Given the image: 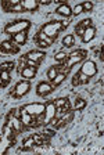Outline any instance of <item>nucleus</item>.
I'll list each match as a JSON object with an SVG mask.
<instances>
[{
    "mask_svg": "<svg viewBox=\"0 0 104 155\" xmlns=\"http://www.w3.org/2000/svg\"><path fill=\"white\" fill-rule=\"evenodd\" d=\"M31 25H32V22L28 18H17V19H13V21H8L3 26V33H6L8 36H13L20 32H28L31 29Z\"/></svg>",
    "mask_w": 104,
    "mask_h": 155,
    "instance_id": "1",
    "label": "nucleus"
},
{
    "mask_svg": "<svg viewBox=\"0 0 104 155\" xmlns=\"http://www.w3.org/2000/svg\"><path fill=\"white\" fill-rule=\"evenodd\" d=\"M6 123L8 126H11L14 129V132L17 134H20V133L25 132V126L22 125L21 122V118H20V112H18V108H11L6 115Z\"/></svg>",
    "mask_w": 104,
    "mask_h": 155,
    "instance_id": "2",
    "label": "nucleus"
},
{
    "mask_svg": "<svg viewBox=\"0 0 104 155\" xmlns=\"http://www.w3.org/2000/svg\"><path fill=\"white\" fill-rule=\"evenodd\" d=\"M39 31L42 33H45V35H47L50 39H53V40H57V38H59V33L62 32V31H65V29L62 28L61 21L53 19V21H49V22L43 24V25L39 28Z\"/></svg>",
    "mask_w": 104,
    "mask_h": 155,
    "instance_id": "3",
    "label": "nucleus"
},
{
    "mask_svg": "<svg viewBox=\"0 0 104 155\" xmlns=\"http://www.w3.org/2000/svg\"><path fill=\"white\" fill-rule=\"evenodd\" d=\"M31 89H32L31 81H25V79H22V81L17 82L15 86H14L13 89L10 90L8 96H10L11 98H15V100H18V98H22V97H25L26 94L31 91Z\"/></svg>",
    "mask_w": 104,
    "mask_h": 155,
    "instance_id": "4",
    "label": "nucleus"
},
{
    "mask_svg": "<svg viewBox=\"0 0 104 155\" xmlns=\"http://www.w3.org/2000/svg\"><path fill=\"white\" fill-rule=\"evenodd\" d=\"M88 50H85V48H76L74 51H71L68 54V58H67V61H65V65L68 69H72V67H75L76 64H81L86 60L88 57Z\"/></svg>",
    "mask_w": 104,
    "mask_h": 155,
    "instance_id": "5",
    "label": "nucleus"
},
{
    "mask_svg": "<svg viewBox=\"0 0 104 155\" xmlns=\"http://www.w3.org/2000/svg\"><path fill=\"white\" fill-rule=\"evenodd\" d=\"M21 107L29 115L35 116L36 119H38V127H40V120H42V116L45 114V108H46L45 103H29V104H24Z\"/></svg>",
    "mask_w": 104,
    "mask_h": 155,
    "instance_id": "6",
    "label": "nucleus"
},
{
    "mask_svg": "<svg viewBox=\"0 0 104 155\" xmlns=\"http://www.w3.org/2000/svg\"><path fill=\"white\" fill-rule=\"evenodd\" d=\"M46 108H45V114L42 116V120H40V127L43 126H47L55 119V105H54V101L49 100L45 103Z\"/></svg>",
    "mask_w": 104,
    "mask_h": 155,
    "instance_id": "7",
    "label": "nucleus"
},
{
    "mask_svg": "<svg viewBox=\"0 0 104 155\" xmlns=\"http://www.w3.org/2000/svg\"><path fill=\"white\" fill-rule=\"evenodd\" d=\"M79 72H82L83 75H86L88 78L92 79L93 76H96V75L99 74V68L94 61H92V60H85V61L82 62L81 68H79Z\"/></svg>",
    "mask_w": 104,
    "mask_h": 155,
    "instance_id": "8",
    "label": "nucleus"
},
{
    "mask_svg": "<svg viewBox=\"0 0 104 155\" xmlns=\"http://www.w3.org/2000/svg\"><path fill=\"white\" fill-rule=\"evenodd\" d=\"M18 112H20L21 122H22V125L25 126L26 130H28V129H32V127H38V119H36L35 116L29 115V114L24 110L22 107H20V108H18Z\"/></svg>",
    "mask_w": 104,
    "mask_h": 155,
    "instance_id": "9",
    "label": "nucleus"
},
{
    "mask_svg": "<svg viewBox=\"0 0 104 155\" xmlns=\"http://www.w3.org/2000/svg\"><path fill=\"white\" fill-rule=\"evenodd\" d=\"M54 91V86H53L52 83H50L49 81H42V82H39V83L36 84V87H35V93H36V96H39V97H47V96H50V94Z\"/></svg>",
    "mask_w": 104,
    "mask_h": 155,
    "instance_id": "10",
    "label": "nucleus"
},
{
    "mask_svg": "<svg viewBox=\"0 0 104 155\" xmlns=\"http://www.w3.org/2000/svg\"><path fill=\"white\" fill-rule=\"evenodd\" d=\"M2 8L4 13H25L20 0H4L2 2Z\"/></svg>",
    "mask_w": 104,
    "mask_h": 155,
    "instance_id": "11",
    "label": "nucleus"
},
{
    "mask_svg": "<svg viewBox=\"0 0 104 155\" xmlns=\"http://www.w3.org/2000/svg\"><path fill=\"white\" fill-rule=\"evenodd\" d=\"M74 119V111H69V112L67 114H62L61 116H59V118H55L54 120H53V127H54L55 130L59 129H62L64 126H67L71 120Z\"/></svg>",
    "mask_w": 104,
    "mask_h": 155,
    "instance_id": "12",
    "label": "nucleus"
},
{
    "mask_svg": "<svg viewBox=\"0 0 104 155\" xmlns=\"http://www.w3.org/2000/svg\"><path fill=\"white\" fill-rule=\"evenodd\" d=\"M0 53L3 54H18L20 53V46H17L11 39H7L0 43Z\"/></svg>",
    "mask_w": 104,
    "mask_h": 155,
    "instance_id": "13",
    "label": "nucleus"
},
{
    "mask_svg": "<svg viewBox=\"0 0 104 155\" xmlns=\"http://www.w3.org/2000/svg\"><path fill=\"white\" fill-rule=\"evenodd\" d=\"M24 57H25L26 60H32V61L38 62V64L40 65L43 61H45L46 53L42 51V50H31V51L25 53V54H24Z\"/></svg>",
    "mask_w": 104,
    "mask_h": 155,
    "instance_id": "14",
    "label": "nucleus"
},
{
    "mask_svg": "<svg viewBox=\"0 0 104 155\" xmlns=\"http://www.w3.org/2000/svg\"><path fill=\"white\" fill-rule=\"evenodd\" d=\"M55 14H59V15H62L64 18L69 19V18L72 17V7L69 6L68 3L62 2V3H60L59 6L55 7Z\"/></svg>",
    "mask_w": 104,
    "mask_h": 155,
    "instance_id": "15",
    "label": "nucleus"
},
{
    "mask_svg": "<svg viewBox=\"0 0 104 155\" xmlns=\"http://www.w3.org/2000/svg\"><path fill=\"white\" fill-rule=\"evenodd\" d=\"M21 6H22L24 11L25 13H36L38 10H39V2L38 0H22V2H20Z\"/></svg>",
    "mask_w": 104,
    "mask_h": 155,
    "instance_id": "16",
    "label": "nucleus"
},
{
    "mask_svg": "<svg viewBox=\"0 0 104 155\" xmlns=\"http://www.w3.org/2000/svg\"><path fill=\"white\" fill-rule=\"evenodd\" d=\"M10 39L13 40L14 43H15L17 46H24L26 45V42H28V32H20V33H15V35L10 36Z\"/></svg>",
    "mask_w": 104,
    "mask_h": 155,
    "instance_id": "17",
    "label": "nucleus"
},
{
    "mask_svg": "<svg viewBox=\"0 0 104 155\" xmlns=\"http://www.w3.org/2000/svg\"><path fill=\"white\" fill-rule=\"evenodd\" d=\"M96 32H97V29H96V26H90V28H86L85 29V33L82 35V42L83 43H89L92 42L94 39V36H96Z\"/></svg>",
    "mask_w": 104,
    "mask_h": 155,
    "instance_id": "18",
    "label": "nucleus"
},
{
    "mask_svg": "<svg viewBox=\"0 0 104 155\" xmlns=\"http://www.w3.org/2000/svg\"><path fill=\"white\" fill-rule=\"evenodd\" d=\"M18 74H20V76L22 78V79H25V81H31V79H33V78L36 76L38 69H33V68L26 67V68H24V69H21Z\"/></svg>",
    "mask_w": 104,
    "mask_h": 155,
    "instance_id": "19",
    "label": "nucleus"
},
{
    "mask_svg": "<svg viewBox=\"0 0 104 155\" xmlns=\"http://www.w3.org/2000/svg\"><path fill=\"white\" fill-rule=\"evenodd\" d=\"M15 144L14 141H11V140H8L7 137H2L0 139V155H3V154H6L7 151H8V148L10 147H13V145Z\"/></svg>",
    "mask_w": 104,
    "mask_h": 155,
    "instance_id": "20",
    "label": "nucleus"
},
{
    "mask_svg": "<svg viewBox=\"0 0 104 155\" xmlns=\"http://www.w3.org/2000/svg\"><path fill=\"white\" fill-rule=\"evenodd\" d=\"M33 40H43V42H46V43H49L50 46L52 45H54L55 43V40H53V39H50L47 35H45V33H42L40 31H38L36 32V35L33 36Z\"/></svg>",
    "mask_w": 104,
    "mask_h": 155,
    "instance_id": "21",
    "label": "nucleus"
},
{
    "mask_svg": "<svg viewBox=\"0 0 104 155\" xmlns=\"http://www.w3.org/2000/svg\"><path fill=\"white\" fill-rule=\"evenodd\" d=\"M15 67H17V62H14V61H4V62H2V64H0V71H8V72H11L13 69H15Z\"/></svg>",
    "mask_w": 104,
    "mask_h": 155,
    "instance_id": "22",
    "label": "nucleus"
},
{
    "mask_svg": "<svg viewBox=\"0 0 104 155\" xmlns=\"http://www.w3.org/2000/svg\"><path fill=\"white\" fill-rule=\"evenodd\" d=\"M86 105H88L86 100H83L82 97H76V98H75V103H74V111H81V110H83Z\"/></svg>",
    "mask_w": 104,
    "mask_h": 155,
    "instance_id": "23",
    "label": "nucleus"
},
{
    "mask_svg": "<svg viewBox=\"0 0 104 155\" xmlns=\"http://www.w3.org/2000/svg\"><path fill=\"white\" fill-rule=\"evenodd\" d=\"M62 46L64 47H72L75 45V35H65L62 38Z\"/></svg>",
    "mask_w": 104,
    "mask_h": 155,
    "instance_id": "24",
    "label": "nucleus"
},
{
    "mask_svg": "<svg viewBox=\"0 0 104 155\" xmlns=\"http://www.w3.org/2000/svg\"><path fill=\"white\" fill-rule=\"evenodd\" d=\"M67 76H68V75H65V74H57V76H55L54 79L50 82V83H52L53 86H54V89H55V87H59L60 84H61L62 82L67 79Z\"/></svg>",
    "mask_w": 104,
    "mask_h": 155,
    "instance_id": "25",
    "label": "nucleus"
},
{
    "mask_svg": "<svg viewBox=\"0 0 104 155\" xmlns=\"http://www.w3.org/2000/svg\"><path fill=\"white\" fill-rule=\"evenodd\" d=\"M67 58H68V53L67 51H59L54 55V60L57 62H60V64H62V62L67 61Z\"/></svg>",
    "mask_w": 104,
    "mask_h": 155,
    "instance_id": "26",
    "label": "nucleus"
},
{
    "mask_svg": "<svg viewBox=\"0 0 104 155\" xmlns=\"http://www.w3.org/2000/svg\"><path fill=\"white\" fill-rule=\"evenodd\" d=\"M33 140H32V137H28V139L24 141V144H22V148H21V151H31V150L33 148Z\"/></svg>",
    "mask_w": 104,
    "mask_h": 155,
    "instance_id": "27",
    "label": "nucleus"
},
{
    "mask_svg": "<svg viewBox=\"0 0 104 155\" xmlns=\"http://www.w3.org/2000/svg\"><path fill=\"white\" fill-rule=\"evenodd\" d=\"M57 68H55V65H53V67H50L49 69H47V72H46V75H47V79H49V82H52L53 79H54L55 76H57Z\"/></svg>",
    "mask_w": 104,
    "mask_h": 155,
    "instance_id": "28",
    "label": "nucleus"
},
{
    "mask_svg": "<svg viewBox=\"0 0 104 155\" xmlns=\"http://www.w3.org/2000/svg\"><path fill=\"white\" fill-rule=\"evenodd\" d=\"M0 78H2V81L8 86V83L11 82V74L8 71H0Z\"/></svg>",
    "mask_w": 104,
    "mask_h": 155,
    "instance_id": "29",
    "label": "nucleus"
},
{
    "mask_svg": "<svg viewBox=\"0 0 104 155\" xmlns=\"http://www.w3.org/2000/svg\"><path fill=\"white\" fill-rule=\"evenodd\" d=\"M78 25L82 26V28H85V29L90 28V26H93V19L92 18H85V19H82V21H79Z\"/></svg>",
    "mask_w": 104,
    "mask_h": 155,
    "instance_id": "30",
    "label": "nucleus"
},
{
    "mask_svg": "<svg viewBox=\"0 0 104 155\" xmlns=\"http://www.w3.org/2000/svg\"><path fill=\"white\" fill-rule=\"evenodd\" d=\"M76 75H78V79H79V84H88L89 81H90V78H88L86 75H83L82 72H76Z\"/></svg>",
    "mask_w": 104,
    "mask_h": 155,
    "instance_id": "31",
    "label": "nucleus"
},
{
    "mask_svg": "<svg viewBox=\"0 0 104 155\" xmlns=\"http://www.w3.org/2000/svg\"><path fill=\"white\" fill-rule=\"evenodd\" d=\"M33 42H35V45H36V47H38V50H46V48L50 47L49 43L43 42V40H33Z\"/></svg>",
    "mask_w": 104,
    "mask_h": 155,
    "instance_id": "32",
    "label": "nucleus"
},
{
    "mask_svg": "<svg viewBox=\"0 0 104 155\" xmlns=\"http://www.w3.org/2000/svg\"><path fill=\"white\" fill-rule=\"evenodd\" d=\"M81 4H82V7H83V13H89L94 7V4L92 3V2H83V3H81Z\"/></svg>",
    "mask_w": 104,
    "mask_h": 155,
    "instance_id": "33",
    "label": "nucleus"
},
{
    "mask_svg": "<svg viewBox=\"0 0 104 155\" xmlns=\"http://www.w3.org/2000/svg\"><path fill=\"white\" fill-rule=\"evenodd\" d=\"M22 57H24V55H22ZM24 60H25V64H26V67H29V68H33V69H39V67H40V65L38 64V62L32 61V60H26L25 57H24Z\"/></svg>",
    "mask_w": 104,
    "mask_h": 155,
    "instance_id": "34",
    "label": "nucleus"
},
{
    "mask_svg": "<svg viewBox=\"0 0 104 155\" xmlns=\"http://www.w3.org/2000/svg\"><path fill=\"white\" fill-rule=\"evenodd\" d=\"M82 13H83V7H82L81 3H78L72 8V15H79V14H82Z\"/></svg>",
    "mask_w": 104,
    "mask_h": 155,
    "instance_id": "35",
    "label": "nucleus"
},
{
    "mask_svg": "<svg viewBox=\"0 0 104 155\" xmlns=\"http://www.w3.org/2000/svg\"><path fill=\"white\" fill-rule=\"evenodd\" d=\"M93 51H94V54H96V57H99L101 61H103V46H97Z\"/></svg>",
    "mask_w": 104,
    "mask_h": 155,
    "instance_id": "36",
    "label": "nucleus"
},
{
    "mask_svg": "<svg viewBox=\"0 0 104 155\" xmlns=\"http://www.w3.org/2000/svg\"><path fill=\"white\" fill-rule=\"evenodd\" d=\"M74 32H75V35H78L79 38H82V35L85 33V28H82V26H79L78 24H76V25H75Z\"/></svg>",
    "mask_w": 104,
    "mask_h": 155,
    "instance_id": "37",
    "label": "nucleus"
},
{
    "mask_svg": "<svg viewBox=\"0 0 104 155\" xmlns=\"http://www.w3.org/2000/svg\"><path fill=\"white\" fill-rule=\"evenodd\" d=\"M71 83H72V86H74V87H76V86H81V84H79V79H78V75H76V74L74 75V78H72Z\"/></svg>",
    "mask_w": 104,
    "mask_h": 155,
    "instance_id": "38",
    "label": "nucleus"
},
{
    "mask_svg": "<svg viewBox=\"0 0 104 155\" xmlns=\"http://www.w3.org/2000/svg\"><path fill=\"white\" fill-rule=\"evenodd\" d=\"M61 25H62V28H64V29H67V26L69 25V19L64 18V19H62V21H61Z\"/></svg>",
    "mask_w": 104,
    "mask_h": 155,
    "instance_id": "39",
    "label": "nucleus"
},
{
    "mask_svg": "<svg viewBox=\"0 0 104 155\" xmlns=\"http://www.w3.org/2000/svg\"><path fill=\"white\" fill-rule=\"evenodd\" d=\"M99 134L100 136H103V120H100V123H99Z\"/></svg>",
    "mask_w": 104,
    "mask_h": 155,
    "instance_id": "40",
    "label": "nucleus"
},
{
    "mask_svg": "<svg viewBox=\"0 0 104 155\" xmlns=\"http://www.w3.org/2000/svg\"><path fill=\"white\" fill-rule=\"evenodd\" d=\"M4 87H7V84L4 83V82L2 81V78H0V89H4Z\"/></svg>",
    "mask_w": 104,
    "mask_h": 155,
    "instance_id": "41",
    "label": "nucleus"
}]
</instances>
